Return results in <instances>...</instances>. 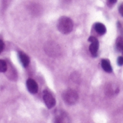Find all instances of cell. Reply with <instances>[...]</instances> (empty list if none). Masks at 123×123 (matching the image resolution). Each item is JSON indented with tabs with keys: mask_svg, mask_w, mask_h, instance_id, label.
Returning <instances> with one entry per match:
<instances>
[{
	"mask_svg": "<svg viewBox=\"0 0 123 123\" xmlns=\"http://www.w3.org/2000/svg\"><path fill=\"white\" fill-rule=\"evenodd\" d=\"M116 45L117 49L123 53V37H117L116 40Z\"/></svg>",
	"mask_w": 123,
	"mask_h": 123,
	"instance_id": "13",
	"label": "cell"
},
{
	"mask_svg": "<svg viewBox=\"0 0 123 123\" xmlns=\"http://www.w3.org/2000/svg\"><path fill=\"white\" fill-rule=\"evenodd\" d=\"M88 41L91 42V44L89 46V51H90L91 54L92 55L93 57H96L99 46L98 39L94 37H90L89 38Z\"/></svg>",
	"mask_w": 123,
	"mask_h": 123,
	"instance_id": "5",
	"label": "cell"
},
{
	"mask_svg": "<svg viewBox=\"0 0 123 123\" xmlns=\"http://www.w3.org/2000/svg\"><path fill=\"white\" fill-rule=\"evenodd\" d=\"M44 102L48 108L51 109L53 107L56 105V99L52 95V94L48 90H45L43 92V96Z\"/></svg>",
	"mask_w": 123,
	"mask_h": 123,
	"instance_id": "4",
	"label": "cell"
},
{
	"mask_svg": "<svg viewBox=\"0 0 123 123\" xmlns=\"http://www.w3.org/2000/svg\"><path fill=\"white\" fill-rule=\"evenodd\" d=\"M119 12L120 13V14L123 16V4H121L119 7Z\"/></svg>",
	"mask_w": 123,
	"mask_h": 123,
	"instance_id": "18",
	"label": "cell"
},
{
	"mask_svg": "<svg viewBox=\"0 0 123 123\" xmlns=\"http://www.w3.org/2000/svg\"><path fill=\"white\" fill-rule=\"evenodd\" d=\"M8 64L4 60H0V72H5L7 70Z\"/></svg>",
	"mask_w": 123,
	"mask_h": 123,
	"instance_id": "14",
	"label": "cell"
},
{
	"mask_svg": "<svg viewBox=\"0 0 123 123\" xmlns=\"http://www.w3.org/2000/svg\"><path fill=\"white\" fill-rule=\"evenodd\" d=\"M94 29L99 35H104L107 31L105 26L102 23H99V22H97L94 25Z\"/></svg>",
	"mask_w": 123,
	"mask_h": 123,
	"instance_id": "11",
	"label": "cell"
},
{
	"mask_svg": "<svg viewBox=\"0 0 123 123\" xmlns=\"http://www.w3.org/2000/svg\"><path fill=\"white\" fill-rule=\"evenodd\" d=\"M117 92H118V89L114 88L113 86L111 85H108L105 88V93L107 94V95L112 96L115 94H117Z\"/></svg>",
	"mask_w": 123,
	"mask_h": 123,
	"instance_id": "12",
	"label": "cell"
},
{
	"mask_svg": "<svg viewBox=\"0 0 123 123\" xmlns=\"http://www.w3.org/2000/svg\"><path fill=\"white\" fill-rule=\"evenodd\" d=\"M27 88L28 91L32 94H35L38 91V85L37 82L32 80V79H28L27 80Z\"/></svg>",
	"mask_w": 123,
	"mask_h": 123,
	"instance_id": "6",
	"label": "cell"
},
{
	"mask_svg": "<svg viewBox=\"0 0 123 123\" xmlns=\"http://www.w3.org/2000/svg\"><path fill=\"white\" fill-rule=\"evenodd\" d=\"M18 57L20 59V61L21 64L23 65L24 67H27L28 64H30V58L24 52H18Z\"/></svg>",
	"mask_w": 123,
	"mask_h": 123,
	"instance_id": "8",
	"label": "cell"
},
{
	"mask_svg": "<svg viewBox=\"0 0 123 123\" xmlns=\"http://www.w3.org/2000/svg\"><path fill=\"white\" fill-rule=\"evenodd\" d=\"M117 0H107V5H108L109 7H112V6L117 2Z\"/></svg>",
	"mask_w": 123,
	"mask_h": 123,
	"instance_id": "15",
	"label": "cell"
},
{
	"mask_svg": "<svg viewBox=\"0 0 123 123\" xmlns=\"http://www.w3.org/2000/svg\"><path fill=\"white\" fill-rule=\"evenodd\" d=\"M7 77H8V78L9 80H11L12 81H15L17 79V72L11 64H8V67H7Z\"/></svg>",
	"mask_w": 123,
	"mask_h": 123,
	"instance_id": "7",
	"label": "cell"
},
{
	"mask_svg": "<svg viewBox=\"0 0 123 123\" xmlns=\"http://www.w3.org/2000/svg\"><path fill=\"white\" fill-rule=\"evenodd\" d=\"M62 97L65 103L68 105H73L79 99V94L73 90H67L63 92Z\"/></svg>",
	"mask_w": 123,
	"mask_h": 123,
	"instance_id": "3",
	"label": "cell"
},
{
	"mask_svg": "<svg viewBox=\"0 0 123 123\" xmlns=\"http://www.w3.org/2000/svg\"><path fill=\"white\" fill-rule=\"evenodd\" d=\"M68 118L67 115L63 111H56V123H64L67 122L66 119Z\"/></svg>",
	"mask_w": 123,
	"mask_h": 123,
	"instance_id": "9",
	"label": "cell"
},
{
	"mask_svg": "<svg viewBox=\"0 0 123 123\" xmlns=\"http://www.w3.org/2000/svg\"><path fill=\"white\" fill-rule=\"evenodd\" d=\"M117 64L119 66L123 65V57H119L117 59Z\"/></svg>",
	"mask_w": 123,
	"mask_h": 123,
	"instance_id": "16",
	"label": "cell"
},
{
	"mask_svg": "<svg viewBox=\"0 0 123 123\" xmlns=\"http://www.w3.org/2000/svg\"><path fill=\"white\" fill-rule=\"evenodd\" d=\"M45 52L48 56L52 57H57L61 54V47L54 42H49L45 44Z\"/></svg>",
	"mask_w": 123,
	"mask_h": 123,
	"instance_id": "2",
	"label": "cell"
},
{
	"mask_svg": "<svg viewBox=\"0 0 123 123\" xmlns=\"http://www.w3.org/2000/svg\"><path fill=\"white\" fill-rule=\"evenodd\" d=\"M101 64L102 69H103L106 72L110 73V72H112V66H111V64H110V62L109 61V60H106V59L101 60Z\"/></svg>",
	"mask_w": 123,
	"mask_h": 123,
	"instance_id": "10",
	"label": "cell"
},
{
	"mask_svg": "<svg viewBox=\"0 0 123 123\" xmlns=\"http://www.w3.org/2000/svg\"><path fill=\"white\" fill-rule=\"evenodd\" d=\"M4 44L3 42V41L0 40V53L2 52V50L4 49Z\"/></svg>",
	"mask_w": 123,
	"mask_h": 123,
	"instance_id": "17",
	"label": "cell"
},
{
	"mask_svg": "<svg viewBox=\"0 0 123 123\" xmlns=\"http://www.w3.org/2000/svg\"><path fill=\"white\" fill-rule=\"evenodd\" d=\"M57 27L60 32L64 34H69L73 29V22L67 17H61L57 23Z\"/></svg>",
	"mask_w": 123,
	"mask_h": 123,
	"instance_id": "1",
	"label": "cell"
}]
</instances>
